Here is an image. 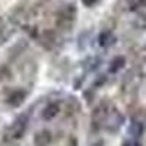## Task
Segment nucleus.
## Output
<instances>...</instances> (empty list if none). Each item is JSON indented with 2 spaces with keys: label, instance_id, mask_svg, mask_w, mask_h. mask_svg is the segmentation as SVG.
Returning a JSON list of instances; mask_svg holds the SVG:
<instances>
[{
  "label": "nucleus",
  "instance_id": "1",
  "mask_svg": "<svg viewBox=\"0 0 146 146\" xmlns=\"http://www.w3.org/2000/svg\"><path fill=\"white\" fill-rule=\"evenodd\" d=\"M57 111H58V107H57V105H54V104H51V105H48V107L44 110L42 117H44L45 120H51L53 117H56Z\"/></svg>",
  "mask_w": 146,
  "mask_h": 146
},
{
  "label": "nucleus",
  "instance_id": "2",
  "mask_svg": "<svg viewBox=\"0 0 146 146\" xmlns=\"http://www.w3.org/2000/svg\"><path fill=\"white\" fill-rule=\"evenodd\" d=\"M23 129H25V123H23V121H16L15 127L10 129V133H12L10 136H12V137H19V136L22 135Z\"/></svg>",
  "mask_w": 146,
  "mask_h": 146
},
{
  "label": "nucleus",
  "instance_id": "3",
  "mask_svg": "<svg viewBox=\"0 0 146 146\" xmlns=\"http://www.w3.org/2000/svg\"><path fill=\"white\" fill-rule=\"evenodd\" d=\"M96 0H83V3L85 5H92V3H95Z\"/></svg>",
  "mask_w": 146,
  "mask_h": 146
}]
</instances>
